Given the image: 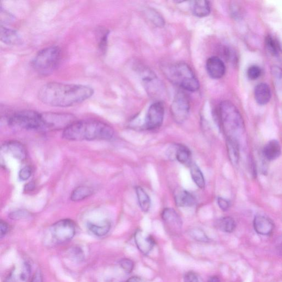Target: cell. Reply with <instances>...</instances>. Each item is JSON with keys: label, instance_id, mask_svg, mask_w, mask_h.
Listing matches in <instances>:
<instances>
[{"label": "cell", "instance_id": "obj_43", "mask_svg": "<svg viewBox=\"0 0 282 282\" xmlns=\"http://www.w3.org/2000/svg\"><path fill=\"white\" fill-rule=\"evenodd\" d=\"M127 282H143L142 280L137 277H132L129 278Z\"/></svg>", "mask_w": 282, "mask_h": 282}, {"label": "cell", "instance_id": "obj_18", "mask_svg": "<svg viewBox=\"0 0 282 282\" xmlns=\"http://www.w3.org/2000/svg\"><path fill=\"white\" fill-rule=\"evenodd\" d=\"M175 204L181 208H189L195 205L196 199L191 193L184 189H179L175 192Z\"/></svg>", "mask_w": 282, "mask_h": 282}, {"label": "cell", "instance_id": "obj_16", "mask_svg": "<svg viewBox=\"0 0 282 282\" xmlns=\"http://www.w3.org/2000/svg\"><path fill=\"white\" fill-rule=\"evenodd\" d=\"M0 38L6 45L18 46L23 43V39L20 33L16 30L5 27L0 28Z\"/></svg>", "mask_w": 282, "mask_h": 282}, {"label": "cell", "instance_id": "obj_33", "mask_svg": "<svg viewBox=\"0 0 282 282\" xmlns=\"http://www.w3.org/2000/svg\"><path fill=\"white\" fill-rule=\"evenodd\" d=\"M261 72V69L259 66L252 65L248 69L247 76L250 80H254L260 77Z\"/></svg>", "mask_w": 282, "mask_h": 282}, {"label": "cell", "instance_id": "obj_13", "mask_svg": "<svg viewBox=\"0 0 282 282\" xmlns=\"http://www.w3.org/2000/svg\"><path fill=\"white\" fill-rule=\"evenodd\" d=\"M206 67L209 76L214 79L223 77L226 70L224 62L217 56H212L207 60Z\"/></svg>", "mask_w": 282, "mask_h": 282}, {"label": "cell", "instance_id": "obj_12", "mask_svg": "<svg viewBox=\"0 0 282 282\" xmlns=\"http://www.w3.org/2000/svg\"><path fill=\"white\" fill-rule=\"evenodd\" d=\"M168 153L169 158L176 159L183 165L190 167L192 165L190 150L184 145H175L169 149Z\"/></svg>", "mask_w": 282, "mask_h": 282}, {"label": "cell", "instance_id": "obj_21", "mask_svg": "<svg viewBox=\"0 0 282 282\" xmlns=\"http://www.w3.org/2000/svg\"><path fill=\"white\" fill-rule=\"evenodd\" d=\"M281 152L279 142L275 140L269 141L263 149V155L268 160L272 161L277 159Z\"/></svg>", "mask_w": 282, "mask_h": 282}, {"label": "cell", "instance_id": "obj_5", "mask_svg": "<svg viewBox=\"0 0 282 282\" xmlns=\"http://www.w3.org/2000/svg\"><path fill=\"white\" fill-rule=\"evenodd\" d=\"M62 56L61 48L51 46L43 49L37 53L31 62L34 70L42 75L52 73L59 66Z\"/></svg>", "mask_w": 282, "mask_h": 282}, {"label": "cell", "instance_id": "obj_3", "mask_svg": "<svg viewBox=\"0 0 282 282\" xmlns=\"http://www.w3.org/2000/svg\"><path fill=\"white\" fill-rule=\"evenodd\" d=\"M217 120L226 138L238 139L245 126L239 110L229 101H223L218 106Z\"/></svg>", "mask_w": 282, "mask_h": 282}, {"label": "cell", "instance_id": "obj_24", "mask_svg": "<svg viewBox=\"0 0 282 282\" xmlns=\"http://www.w3.org/2000/svg\"><path fill=\"white\" fill-rule=\"evenodd\" d=\"M94 191L92 188L85 186L77 187L72 192L71 199L72 202H81L91 196L93 193Z\"/></svg>", "mask_w": 282, "mask_h": 282}, {"label": "cell", "instance_id": "obj_44", "mask_svg": "<svg viewBox=\"0 0 282 282\" xmlns=\"http://www.w3.org/2000/svg\"><path fill=\"white\" fill-rule=\"evenodd\" d=\"M208 282H221L220 279L218 277L214 276L211 277Z\"/></svg>", "mask_w": 282, "mask_h": 282}, {"label": "cell", "instance_id": "obj_42", "mask_svg": "<svg viewBox=\"0 0 282 282\" xmlns=\"http://www.w3.org/2000/svg\"><path fill=\"white\" fill-rule=\"evenodd\" d=\"M34 187L35 185L34 183L30 182L27 184L26 187H25V190H26V191H32L34 189Z\"/></svg>", "mask_w": 282, "mask_h": 282}, {"label": "cell", "instance_id": "obj_32", "mask_svg": "<svg viewBox=\"0 0 282 282\" xmlns=\"http://www.w3.org/2000/svg\"><path fill=\"white\" fill-rule=\"evenodd\" d=\"M271 74L275 84L282 93V68L277 66H272Z\"/></svg>", "mask_w": 282, "mask_h": 282}, {"label": "cell", "instance_id": "obj_28", "mask_svg": "<svg viewBox=\"0 0 282 282\" xmlns=\"http://www.w3.org/2000/svg\"><path fill=\"white\" fill-rule=\"evenodd\" d=\"M265 45L269 53L273 56H277L280 52L279 44L276 39L271 35H268L265 39Z\"/></svg>", "mask_w": 282, "mask_h": 282}, {"label": "cell", "instance_id": "obj_25", "mask_svg": "<svg viewBox=\"0 0 282 282\" xmlns=\"http://www.w3.org/2000/svg\"><path fill=\"white\" fill-rule=\"evenodd\" d=\"M216 225L219 230L228 233L233 232L236 228L235 221L230 217H224L218 219Z\"/></svg>", "mask_w": 282, "mask_h": 282}, {"label": "cell", "instance_id": "obj_11", "mask_svg": "<svg viewBox=\"0 0 282 282\" xmlns=\"http://www.w3.org/2000/svg\"><path fill=\"white\" fill-rule=\"evenodd\" d=\"M162 218L167 229L173 234H178L182 228V221L174 210L165 209L162 213Z\"/></svg>", "mask_w": 282, "mask_h": 282}, {"label": "cell", "instance_id": "obj_27", "mask_svg": "<svg viewBox=\"0 0 282 282\" xmlns=\"http://www.w3.org/2000/svg\"><path fill=\"white\" fill-rule=\"evenodd\" d=\"M190 174L193 182L195 183L199 189H204L206 185L204 175L197 165L192 164L191 166Z\"/></svg>", "mask_w": 282, "mask_h": 282}, {"label": "cell", "instance_id": "obj_6", "mask_svg": "<svg viewBox=\"0 0 282 282\" xmlns=\"http://www.w3.org/2000/svg\"><path fill=\"white\" fill-rule=\"evenodd\" d=\"M10 126L26 130L43 129L42 114L38 112L24 110L12 114L8 118Z\"/></svg>", "mask_w": 282, "mask_h": 282}, {"label": "cell", "instance_id": "obj_2", "mask_svg": "<svg viewBox=\"0 0 282 282\" xmlns=\"http://www.w3.org/2000/svg\"><path fill=\"white\" fill-rule=\"evenodd\" d=\"M114 131L108 124L96 120L76 121L65 129L62 134L70 141L109 140L113 137Z\"/></svg>", "mask_w": 282, "mask_h": 282}, {"label": "cell", "instance_id": "obj_34", "mask_svg": "<svg viewBox=\"0 0 282 282\" xmlns=\"http://www.w3.org/2000/svg\"><path fill=\"white\" fill-rule=\"evenodd\" d=\"M119 264H120V266L124 269L125 272L129 273L133 271L134 267V264L131 260L128 259H122L120 260V262H119Z\"/></svg>", "mask_w": 282, "mask_h": 282}, {"label": "cell", "instance_id": "obj_1", "mask_svg": "<svg viewBox=\"0 0 282 282\" xmlns=\"http://www.w3.org/2000/svg\"><path fill=\"white\" fill-rule=\"evenodd\" d=\"M94 94L91 87L82 85L49 83L43 85L37 97L43 104L66 108L83 103Z\"/></svg>", "mask_w": 282, "mask_h": 282}, {"label": "cell", "instance_id": "obj_17", "mask_svg": "<svg viewBox=\"0 0 282 282\" xmlns=\"http://www.w3.org/2000/svg\"><path fill=\"white\" fill-rule=\"evenodd\" d=\"M2 149L20 160L26 158L27 151L23 144L18 141H10L4 144Z\"/></svg>", "mask_w": 282, "mask_h": 282}, {"label": "cell", "instance_id": "obj_31", "mask_svg": "<svg viewBox=\"0 0 282 282\" xmlns=\"http://www.w3.org/2000/svg\"><path fill=\"white\" fill-rule=\"evenodd\" d=\"M189 234L192 239L199 242H209V239L203 230L198 228L192 229Z\"/></svg>", "mask_w": 282, "mask_h": 282}, {"label": "cell", "instance_id": "obj_20", "mask_svg": "<svg viewBox=\"0 0 282 282\" xmlns=\"http://www.w3.org/2000/svg\"><path fill=\"white\" fill-rule=\"evenodd\" d=\"M226 145L229 160L231 164L236 166L240 158L239 141L233 138H226Z\"/></svg>", "mask_w": 282, "mask_h": 282}, {"label": "cell", "instance_id": "obj_9", "mask_svg": "<svg viewBox=\"0 0 282 282\" xmlns=\"http://www.w3.org/2000/svg\"><path fill=\"white\" fill-rule=\"evenodd\" d=\"M190 109L189 99L183 92L175 95L171 107L172 116L178 124L183 123L189 116Z\"/></svg>", "mask_w": 282, "mask_h": 282}, {"label": "cell", "instance_id": "obj_19", "mask_svg": "<svg viewBox=\"0 0 282 282\" xmlns=\"http://www.w3.org/2000/svg\"><path fill=\"white\" fill-rule=\"evenodd\" d=\"M254 96L256 102L264 105L270 101L272 93L270 88L265 83H261L255 88Z\"/></svg>", "mask_w": 282, "mask_h": 282}, {"label": "cell", "instance_id": "obj_23", "mask_svg": "<svg viewBox=\"0 0 282 282\" xmlns=\"http://www.w3.org/2000/svg\"><path fill=\"white\" fill-rule=\"evenodd\" d=\"M135 191L141 210L143 212H148L150 210L151 202L147 193L140 186L136 187Z\"/></svg>", "mask_w": 282, "mask_h": 282}, {"label": "cell", "instance_id": "obj_45", "mask_svg": "<svg viewBox=\"0 0 282 282\" xmlns=\"http://www.w3.org/2000/svg\"><path fill=\"white\" fill-rule=\"evenodd\" d=\"M277 246L278 249L282 251V235L279 237L277 241Z\"/></svg>", "mask_w": 282, "mask_h": 282}, {"label": "cell", "instance_id": "obj_8", "mask_svg": "<svg viewBox=\"0 0 282 282\" xmlns=\"http://www.w3.org/2000/svg\"><path fill=\"white\" fill-rule=\"evenodd\" d=\"M50 233L55 243L63 244L72 239L76 234V227L70 219H63L52 225Z\"/></svg>", "mask_w": 282, "mask_h": 282}, {"label": "cell", "instance_id": "obj_41", "mask_svg": "<svg viewBox=\"0 0 282 282\" xmlns=\"http://www.w3.org/2000/svg\"><path fill=\"white\" fill-rule=\"evenodd\" d=\"M30 282H43V276L40 269H37Z\"/></svg>", "mask_w": 282, "mask_h": 282}, {"label": "cell", "instance_id": "obj_37", "mask_svg": "<svg viewBox=\"0 0 282 282\" xmlns=\"http://www.w3.org/2000/svg\"><path fill=\"white\" fill-rule=\"evenodd\" d=\"M217 204L219 208L223 211H227L230 208V203L226 199L219 197L217 198Z\"/></svg>", "mask_w": 282, "mask_h": 282}, {"label": "cell", "instance_id": "obj_35", "mask_svg": "<svg viewBox=\"0 0 282 282\" xmlns=\"http://www.w3.org/2000/svg\"><path fill=\"white\" fill-rule=\"evenodd\" d=\"M33 173L32 167L26 166L23 168L19 173V178L21 180L25 181L28 180L31 177Z\"/></svg>", "mask_w": 282, "mask_h": 282}, {"label": "cell", "instance_id": "obj_30", "mask_svg": "<svg viewBox=\"0 0 282 282\" xmlns=\"http://www.w3.org/2000/svg\"><path fill=\"white\" fill-rule=\"evenodd\" d=\"M147 15L149 20L156 27H163L165 26L164 19L157 11L153 9H149L147 12Z\"/></svg>", "mask_w": 282, "mask_h": 282}, {"label": "cell", "instance_id": "obj_4", "mask_svg": "<svg viewBox=\"0 0 282 282\" xmlns=\"http://www.w3.org/2000/svg\"><path fill=\"white\" fill-rule=\"evenodd\" d=\"M167 75L174 84L189 92L198 90L199 84L191 68L184 62L171 65L166 71Z\"/></svg>", "mask_w": 282, "mask_h": 282}, {"label": "cell", "instance_id": "obj_26", "mask_svg": "<svg viewBox=\"0 0 282 282\" xmlns=\"http://www.w3.org/2000/svg\"><path fill=\"white\" fill-rule=\"evenodd\" d=\"M88 228L93 234L97 236H103L109 233L111 229V223L109 221H105L100 224L89 223L88 224Z\"/></svg>", "mask_w": 282, "mask_h": 282}, {"label": "cell", "instance_id": "obj_7", "mask_svg": "<svg viewBox=\"0 0 282 282\" xmlns=\"http://www.w3.org/2000/svg\"><path fill=\"white\" fill-rule=\"evenodd\" d=\"M42 114L43 129L51 130H64L76 122L72 114L47 112Z\"/></svg>", "mask_w": 282, "mask_h": 282}, {"label": "cell", "instance_id": "obj_40", "mask_svg": "<svg viewBox=\"0 0 282 282\" xmlns=\"http://www.w3.org/2000/svg\"><path fill=\"white\" fill-rule=\"evenodd\" d=\"M9 229V227L8 224L2 221L1 222H0V235H1V237H3L8 233Z\"/></svg>", "mask_w": 282, "mask_h": 282}, {"label": "cell", "instance_id": "obj_36", "mask_svg": "<svg viewBox=\"0 0 282 282\" xmlns=\"http://www.w3.org/2000/svg\"><path fill=\"white\" fill-rule=\"evenodd\" d=\"M29 216V213L25 210H18L12 212L9 215L11 219L14 220H19L23 218H27Z\"/></svg>", "mask_w": 282, "mask_h": 282}, {"label": "cell", "instance_id": "obj_29", "mask_svg": "<svg viewBox=\"0 0 282 282\" xmlns=\"http://www.w3.org/2000/svg\"><path fill=\"white\" fill-rule=\"evenodd\" d=\"M109 32L105 29H100L98 31L97 41L98 47L103 53H105L108 46V36Z\"/></svg>", "mask_w": 282, "mask_h": 282}, {"label": "cell", "instance_id": "obj_10", "mask_svg": "<svg viewBox=\"0 0 282 282\" xmlns=\"http://www.w3.org/2000/svg\"><path fill=\"white\" fill-rule=\"evenodd\" d=\"M165 114V106L160 101L149 106L144 127L148 130L157 129L162 126Z\"/></svg>", "mask_w": 282, "mask_h": 282}, {"label": "cell", "instance_id": "obj_15", "mask_svg": "<svg viewBox=\"0 0 282 282\" xmlns=\"http://www.w3.org/2000/svg\"><path fill=\"white\" fill-rule=\"evenodd\" d=\"M254 227L257 233L262 235H270L274 225L271 219L262 215H257L254 220Z\"/></svg>", "mask_w": 282, "mask_h": 282}, {"label": "cell", "instance_id": "obj_22", "mask_svg": "<svg viewBox=\"0 0 282 282\" xmlns=\"http://www.w3.org/2000/svg\"><path fill=\"white\" fill-rule=\"evenodd\" d=\"M190 6L192 14L197 17H205L210 14L211 5L208 1H192Z\"/></svg>", "mask_w": 282, "mask_h": 282}, {"label": "cell", "instance_id": "obj_39", "mask_svg": "<svg viewBox=\"0 0 282 282\" xmlns=\"http://www.w3.org/2000/svg\"><path fill=\"white\" fill-rule=\"evenodd\" d=\"M30 272V268L27 264H25L21 273V277L23 280H26L28 278Z\"/></svg>", "mask_w": 282, "mask_h": 282}, {"label": "cell", "instance_id": "obj_38", "mask_svg": "<svg viewBox=\"0 0 282 282\" xmlns=\"http://www.w3.org/2000/svg\"><path fill=\"white\" fill-rule=\"evenodd\" d=\"M184 282H198L197 275L192 272H187L184 278Z\"/></svg>", "mask_w": 282, "mask_h": 282}, {"label": "cell", "instance_id": "obj_14", "mask_svg": "<svg viewBox=\"0 0 282 282\" xmlns=\"http://www.w3.org/2000/svg\"><path fill=\"white\" fill-rule=\"evenodd\" d=\"M135 241L138 249L144 254H148L155 244L153 237L142 230L136 231Z\"/></svg>", "mask_w": 282, "mask_h": 282}]
</instances>
